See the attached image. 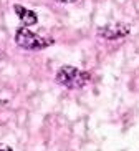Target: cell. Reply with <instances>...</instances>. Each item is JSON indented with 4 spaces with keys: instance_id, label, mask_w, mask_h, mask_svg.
I'll use <instances>...</instances> for the list:
<instances>
[{
    "instance_id": "1",
    "label": "cell",
    "mask_w": 139,
    "mask_h": 151,
    "mask_svg": "<svg viewBox=\"0 0 139 151\" xmlns=\"http://www.w3.org/2000/svg\"><path fill=\"white\" fill-rule=\"evenodd\" d=\"M56 81L66 88H83L90 81V73H86L76 67L66 65L56 71Z\"/></svg>"
},
{
    "instance_id": "2",
    "label": "cell",
    "mask_w": 139,
    "mask_h": 151,
    "mask_svg": "<svg viewBox=\"0 0 139 151\" xmlns=\"http://www.w3.org/2000/svg\"><path fill=\"white\" fill-rule=\"evenodd\" d=\"M15 42H17L18 47L27 48V50H40V48H45V47L51 45V40H46L43 37L36 35L35 32H31L27 27H22L17 30V33H15Z\"/></svg>"
},
{
    "instance_id": "3",
    "label": "cell",
    "mask_w": 139,
    "mask_h": 151,
    "mask_svg": "<svg viewBox=\"0 0 139 151\" xmlns=\"http://www.w3.org/2000/svg\"><path fill=\"white\" fill-rule=\"evenodd\" d=\"M128 33H129V25H126V23H109V25L98 28V35H101L106 40L124 38Z\"/></svg>"
},
{
    "instance_id": "4",
    "label": "cell",
    "mask_w": 139,
    "mask_h": 151,
    "mask_svg": "<svg viewBox=\"0 0 139 151\" xmlns=\"http://www.w3.org/2000/svg\"><path fill=\"white\" fill-rule=\"evenodd\" d=\"M15 14L18 15V18L22 20L23 27H31V25H35L36 22H38V18H36L35 12H31V10L25 9V7H22V5H15Z\"/></svg>"
},
{
    "instance_id": "5",
    "label": "cell",
    "mask_w": 139,
    "mask_h": 151,
    "mask_svg": "<svg viewBox=\"0 0 139 151\" xmlns=\"http://www.w3.org/2000/svg\"><path fill=\"white\" fill-rule=\"evenodd\" d=\"M0 151H12V148L7 146V145H0Z\"/></svg>"
},
{
    "instance_id": "6",
    "label": "cell",
    "mask_w": 139,
    "mask_h": 151,
    "mask_svg": "<svg viewBox=\"0 0 139 151\" xmlns=\"http://www.w3.org/2000/svg\"><path fill=\"white\" fill-rule=\"evenodd\" d=\"M56 2H63V4H71V2H76V0H56Z\"/></svg>"
}]
</instances>
